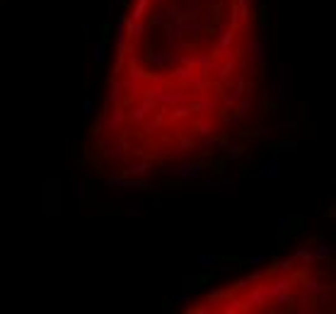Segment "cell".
I'll return each instance as SVG.
<instances>
[{"label":"cell","instance_id":"6da1fadb","mask_svg":"<svg viewBox=\"0 0 336 314\" xmlns=\"http://www.w3.org/2000/svg\"><path fill=\"white\" fill-rule=\"evenodd\" d=\"M264 65L259 0H128L92 167L140 182L211 160L249 123Z\"/></svg>","mask_w":336,"mask_h":314},{"label":"cell","instance_id":"7a4b0ae2","mask_svg":"<svg viewBox=\"0 0 336 314\" xmlns=\"http://www.w3.org/2000/svg\"><path fill=\"white\" fill-rule=\"evenodd\" d=\"M334 259L298 251L196 300L186 312H331Z\"/></svg>","mask_w":336,"mask_h":314}]
</instances>
